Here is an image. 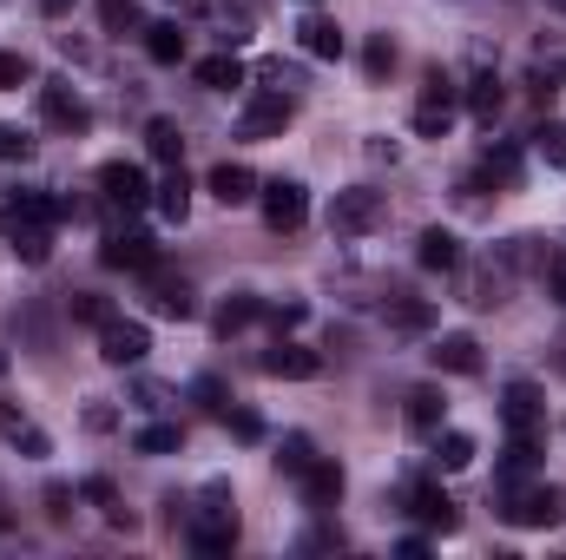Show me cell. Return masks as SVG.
<instances>
[{
	"label": "cell",
	"instance_id": "1",
	"mask_svg": "<svg viewBox=\"0 0 566 560\" xmlns=\"http://www.w3.org/2000/svg\"><path fill=\"white\" fill-rule=\"evenodd\" d=\"M191 548H198V554H231V548H238V508H231L224 481L205 488V508L191 515Z\"/></svg>",
	"mask_w": 566,
	"mask_h": 560
},
{
	"label": "cell",
	"instance_id": "2",
	"mask_svg": "<svg viewBox=\"0 0 566 560\" xmlns=\"http://www.w3.org/2000/svg\"><path fill=\"white\" fill-rule=\"evenodd\" d=\"M382 218H389V191H376V185H349V191L329 198V231H336V238H363V231H376Z\"/></svg>",
	"mask_w": 566,
	"mask_h": 560
},
{
	"label": "cell",
	"instance_id": "3",
	"mask_svg": "<svg viewBox=\"0 0 566 560\" xmlns=\"http://www.w3.org/2000/svg\"><path fill=\"white\" fill-rule=\"evenodd\" d=\"M501 515H507L514 528H560L566 521V488H554V481L507 488V495H501Z\"/></svg>",
	"mask_w": 566,
	"mask_h": 560
},
{
	"label": "cell",
	"instance_id": "4",
	"mask_svg": "<svg viewBox=\"0 0 566 560\" xmlns=\"http://www.w3.org/2000/svg\"><path fill=\"white\" fill-rule=\"evenodd\" d=\"M454 106H461V86L434 66L422 80V100H416V133L422 139H448V126H454Z\"/></svg>",
	"mask_w": 566,
	"mask_h": 560
},
{
	"label": "cell",
	"instance_id": "5",
	"mask_svg": "<svg viewBox=\"0 0 566 560\" xmlns=\"http://www.w3.org/2000/svg\"><path fill=\"white\" fill-rule=\"evenodd\" d=\"M258 205H264V225H271V231H296V225L310 218V191H303L296 178H271V185H258Z\"/></svg>",
	"mask_w": 566,
	"mask_h": 560
},
{
	"label": "cell",
	"instance_id": "6",
	"mask_svg": "<svg viewBox=\"0 0 566 560\" xmlns=\"http://www.w3.org/2000/svg\"><path fill=\"white\" fill-rule=\"evenodd\" d=\"M40 120H46L53 133H86V126H93V106H86L66 80H46V86H40Z\"/></svg>",
	"mask_w": 566,
	"mask_h": 560
},
{
	"label": "cell",
	"instance_id": "7",
	"mask_svg": "<svg viewBox=\"0 0 566 560\" xmlns=\"http://www.w3.org/2000/svg\"><path fill=\"white\" fill-rule=\"evenodd\" d=\"M501 422H507V435H547V396H541V383H507Z\"/></svg>",
	"mask_w": 566,
	"mask_h": 560
},
{
	"label": "cell",
	"instance_id": "8",
	"mask_svg": "<svg viewBox=\"0 0 566 560\" xmlns=\"http://www.w3.org/2000/svg\"><path fill=\"white\" fill-rule=\"evenodd\" d=\"M145 350H151V330H145V323H126V317L99 323V356H106L113 370H133V363H145Z\"/></svg>",
	"mask_w": 566,
	"mask_h": 560
},
{
	"label": "cell",
	"instance_id": "9",
	"mask_svg": "<svg viewBox=\"0 0 566 560\" xmlns=\"http://www.w3.org/2000/svg\"><path fill=\"white\" fill-rule=\"evenodd\" d=\"M290 120H296V100L277 93V86H264V93L244 106V139H283Z\"/></svg>",
	"mask_w": 566,
	"mask_h": 560
},
{
	"label": "cell",
	"instance_id": "10",
	"mask_svg": "<svg viewBox=\"0 0 566 560\" xmlns=\"http://www.w3.org/2000/svg\"><path fill=\"white\" fill-rule=\"evenodd\" d=\"M99 191H106V205H113V211H139V205H151L145 172H139V165H126V158L99 165Z\"/></svg>",
	"mask_w": 566,
	"mask_h": 560
},
{
	"label": "cell",
	"instance_id": "11",
	"mask_svg": "<svg viewBox=\"0 0 566 560\" xmlns=\"http://www.w3.org/2000/svg\"><path fill=\"white\" fill-rule=\"evenodd\" d=\"M73 205L66 198H46V191H20V198H7L0 205V238L7 231H20V225H60Z\"/></svg>",
	"mask_w": 566,
	"mask_h": 560
},
{
	"label": "cell",
	"instance_id": "12",
	"mask_svg": "<svg viewBox=\"0 0 566 560\" xmlns=\"http://www.w3.org/2000/svg\"><path fill=\"white\" fill-rule=\"evenodd\" d=\"M99 265H113V271H151V265H158V245H151L145 231H113V238L99 245Z\"/></svg>",
	"mask_w": 566,
	"mask_h": 560
},
{
	"label": "cell",
	"instance_id": "13",
	"mask_svg": "<svg viewBox=\"0 0 566 560\" xmlns=\"http://www.w3.org/2000/svg\"><path fill=\"white\" fill-rule=\"evenodd\" d=\"M409 515H416V521H428L434 535H454V528H461V508H454L434 481H416V488H409Z\"/></svg>",
	"mask_w": 566,
	"mask_h": 560
},
{
	"label": "cell",
	"instance_id": "14",
	"mask_svg": "<svg viewBox=\"0 0 566 560\" xmlns=\"http://www.w3.org/2000/svg\"><path fill=\"white\" fill-rule=\"evenodd\" d=\"M145 278H151V310H158V317H178V323H185V317L198 310V297H191V283H185V278H171L165 265H151Z\"/></svg>",
	"mask_w": 566,
	"mask_h": 560
},
{
	"label": "cell",
	"instance_id": "15",
	"mask_svg": "<svg viewBox=\"0 0 566 560\" xmlns=\"http://www.w3.org/2000/svg\"><path fill=\"white\" fill-rule=\"evenodd\" d=\"M323 370V356L316 350H303V343H271L264 350V376H283V383H310Z\"/></svg>",
	"mask_w": 566,
	"mask_h": 560
},
{
	"label": "cell",
	"instance_id": "16",
	"mask_svg": "<svg viewBox=\"0 0 566 560\" xmlns=\"http://www.w3.org/2000/svg\"><path fill=\"white\" fill-rule=\"evenodd\" d=\"M296 40H303L310 60H343V46H349L343 27H336L329 13H303V20H296Z\"/></svg>",
	"mask_w": 566,
	"mask_h": 560
},
{
	"label": "cell",
	"instance_id": "17",
	"mask_svg": "<svg viewBox=\"0 0 566 560\" xmlns=\"http://www.w3.org/2000/svg\"><path fill=\"white\" fill-rule=\"evenodd\" d=\"M296 481H303V508H336V501H343V468H336L329 455H316Z\"/></svg>",
	"mask_w": 566,
	"mask_h": 560
},
{
	"label": "cell",
	"instance_id": "18",
	"mask_svg": "<svg viewBox=\"0 0 566 560\" xmlns=\"http://www.w3.org/2000/svg\"><path fill=\"white\" fill-rule=\"evenodd\" d=\"M434 370L441 376H481V343L474 336H434Z\"/></svg>",
	"mask_w": 566,
	"mask_h": 560
},
{
	"label": "cell",
	"instance_id": "19",
	"mask_svg": "<svg viewBox=\"0 0 566 560\" xmlns=\"http://www.w3.org/2000/svg\"><path fill=\"white\" fill-rule=\"evenodd\" d=\"M211 198H218V205H231V211H238V205H251V198H258V172L224 158V165L211 172Z\"/></svg>",
	"mask_w": 566,
	"mask_h": 560
},
{
	"label": "cell",
	"instance_id": "20",
	"mask_svg": "<svg viewBox=\"0 0 566 560\" xmlns=\"http://www.w3.org/2000/svg\"><path fill=\"white\" fill-rule=\"evenodd\" d=\"M416 258H422V271H461V238L454 231H441V225H428L422 238H416Z\"/></svg>",
	"mask_w": 566,
	"mask_h": 560
},
{
	"label": "cell",
	"instance_id": "21",
	"mask_svg": "<svg viewBox=\"0 0 566 560\" xmlns=\"http://www.w3.org/2000/svg\"><path fill=\"white\" fill-rule=\"evenodd\" d=\"M151 205H158V211H165L171 225H185V211H191V178H185V172L171 165V172H165V178L151 185Z\"/></svg>",
	"mask_w": 566,
	"mask_h": 560
},
{
	"label": "cell",
	"instance_id": "22",
	"mask_svg": "<svg viewBox=\"0 0 566 560\" xmlns=\"http://www.w3.org/2000/svg\"><path fill=\"white\" fill-rule=\"evenodd\" d=\"M0 435H7V442H13V448H27V455H33V462H40V455H53V442H46V435H40V428H33V422L20 416V409H13V403H0Z\"/></svg>",
	"mask_w": 566,
	"mask_h": 560
},
{
	"label": "cell",
	"instance_id": "23",
	"mask_svg": "<svg viewBox=\"0 0 566 560\" xmlns=\"http://www.w3.org/2000/svg\"><path fill=\"white\" fill-rule=\"evenodd\" d=\"M198 86H211V93L244 86V60H238V53H211V60H198Z\"/></svg>",
	"mask_w": 566,
	"mask_h": 560
},
{
	"label": "cell",
	"instance_id": "24",
	"mask_svg": "<svg viewBox=\"0 0 566 560\" xmlns=\"http://www.w3.org/2000/svg\"><path fill=\"white\" fill-rule=\"evenodd\" d=\"M501 106H507V93H501V80H494V73L468 80V113H474L481 126H494V120H501Z\"/></svg>",
	"mask_w": 566,
	"mask_h": 560
},
{
	"label": "cell",
	"instance_id": "25",
	"mask_svg": "<svg viewBox=\"0 0 566 560\" xmlns=\"http://www.w3.org/2000/svg\"><path fill=\"white\" fill-rule=\"evenodd\" d=\"M7 245H13L20 265H46L53 258V225H20V231H7Z\"/></svg>",
	"mask_w": 566,
	"mask_h": 560
},
{
	"label": "cell",
	"instance_id": "26",
	"mask_svg": "<svg viewBox=\"0 0 566 560\" xmlns=\"http://www.w3.org/2000/svg\"><path fill=\"white\" fill-rule=\"evenodd\" d=\"M145 53H151L158 66H178V60H185V33H178V20H158V27H145Z\"/></svg>",
	"mask_w": 566,
	"mask_h": 560
},
{
	"label": "cell",
	"instance_id": "27",
	"mask_svg": "<svg viewBox=\"0 0 566 560\" xmlns=\"http://www.w3.org/2000/svg\"><path fill=\"white\" fill-rule=\"evenodd\" d=\"M258 317H264V303H258L251 290H238V297H224V303H218V317H211V323H218V336H231V330H244V323H258Z\"/></svg>",
	"mask_w": 566,
	"mask_h": 560
},
{
	"label": "cell",
	"instance_id": "28",
	"mask_svg": "<svg viewBox=\"0 0 566 560\" xmlns=\"http://www.w3.org/2000/svg\"><path fill=\"white\" fill-rule=\"evenodd\" d=\"M441 416H448V396H441V390H416V396H409V428H416V435H434Z\"/></svg>",
	"mask_w": 566,
	"mask_h": 560
},
{
	"label": "cell",
	"instance_id": "29",
	"mask_svg": "<svg viewBox=\"0 0 566 560\" xmlns=\"http://www.w3.org/2000/svg\"><path fill=\"white\" fill-rule=\"evenodd\" d=\"M474 455H481V448H474V435H461V428H448V435H441V428H434V462H441L448 475H454V468H468Z\"/></svg>",
	"mask_w": 566,
	"mask_h": 560
},
{
	"label": "cell",
	"instance_id": "30",
	"mask_svg": "<svg viewBox=\"0 0 566 560\" xmlns=\"http://www.w3.org/2000/svg\"><path fill=\"white\" fill-rule=\"evenodd\" d=\"M145 152H151L158 165H178V158H185V133H178L171 120H151V126H145Z\"/></svg>",
	"mask_w": 566,
	"mask_h": 560
},
{
	"label": "cell",
	"instance_id": "31",
	"mask_svg": "<svg viewBox=\"0 0 566 560\" xmlns=\"http://www.w3.org/2000/svg\"><path fill=\"white\" fill-rule=\"evenodd\" d=\"M133 448H139V455H178L185 435H178V422H145L139 435H133Z\"/></svg>",
	"mask_w": 566,
	"mask_h": 560
},
{
	"label": "cell",
	"instance_id": "32",
	"mask_svg": "<svg viewBox=\"0 0 566 560\" xmlns=\"http://www.w3.org/2000/svg\"><path fill=\"white\" fill-rule=\"evenodd\" d=\"M481 172L501 178V185H521V152H514V145H488V152H481Z\"/></svg>",
	"mask_w": 566,
	"mask_h": 560
},
{
	"label": "cell",
	"instance_id": "33",
	"mask_svg": "<svg viewBox=\"0 0 566 560\" xmlns=\"http://www.w3.org/2000/svg\"><path fill=\"white\" fill-rule=\"evenodd\" d=\"M389 323H396V330H428L434 310H428L422 297H402V303H389Z\"/></svg>",
	"mask_w": 566,
	"mask_h": 560
},
{
	"label": "cell",
	"instance_id": "34",
	"mask_svg": "<svg viewBox=\"0 0 566 560\" xmlns=\"http://www.w3.org/2000/svg\"><path fill=\"white\" fill-rule=\"evenodd\" d=\"M66 310H73V323H93V330H99V323H113V303H106V297H93V290H80Z\"/></svg>",
	"mask_w": 566,
	"mask_h": 560
},
{
	"label": "cell",
	"instance_id": "35",
	"mask_svg": "<svg viewBox=\"0 0 566 560\" xmlns=\"http://www.w3.org/2000/svg\"><path fill=\"white\" fill-rule=\"evenodd\" d=\"M191 396H198L211 416H224V409H231V383H224V376H198V383H191Z\"/></svg>",
	"mask_w": 566,
	"mask_h": 560
},
{
	"label": "cell",
	"instance_id": "36",
	"mask_svg": "<svg viewBox=\"0 0 566 560\" xmlns=\"http://www.w3.org/2000/svg\"><path fill=\"white\" fill-rule=\"evenodd\" d=\"M99 27L106 33H133L139 27V7L133 0H99Z\"/></svg>",
	"mask_w": 566,
	"mask_h": 560
},
{
	"label": "cell",
	"instance_id": "37",
	"mask_svg": "<svg viewBox=\"0 0 566 560\" xmlns=\"http://www.w3.org/2000/svg\"><path fill=\"white\" fill-rule=\"evenodd\" d=\"M316 462V448H310V435H283V455H277V468L283 475H303Z\"/></svg>",
	"mask_w": 566,
	"mask_h": 560
},
{
	"label": "cell",
	"instance_id": "38",
	"mask_svg": "<svg viewBox=\"0 0 566 560\" xmlns=\"http://www.w3.org/2000/svg\"><path fill=\"white\" fill-rule=\"evenodd\" d=\"M534 145H541L547 165H566V120H547V126L534 133Z\"/></svg>",
	"mask_w": 566,
	"mask_h": 560
},
{
	"label": "cell",
	"instance_id": "39",
	"mask_svg": "<svg viewBox=\"0 0 566 560\" xmlns=\"http://www.w3.org/2000/svg\"><path fill=\"white\" fill-rule=\"evenodd\" d=\"M363 66H369V80H382V73L396 66V46H389V33H382V40H369V53H363Z\"/></svg>",
	"mask_w": 566,
	"mask_h": 560
},
{
	"label": "cell",
	"instance_id": "40",
	"mask_svg": "<svg viewBox=\"0 0 566 560\" xmlns=\"http://www.w3.org/2000/svg\"><path fill=\"white\" fill-rule=\"evenodd\" d=\"M264 317H271L277 330H296V323H303V297H290V303H264Z\"/></svg>",
	"mask_w": 566,
	"mask_h": 560
},
{
	"label": "cell",
	"instance_id": "41",
	"mask_svg": "<svg viewBox=\"0 0 566 560\" xmlns=\"http://www.w3.org/2000/svg\"><path fill=\"white\" fill-rule=\"evenodd\" d=\"M258 80H264V86H277V93H290V86H296V66H283V60H264V66H258Z\"/></svg>",
	"mask_w": 566,
	"mask_h": 560
},
{
	"label": "cell",
	"instance_id": "42",
	"mask_svg": "<svg viewBox=\"0 0 566 560\" xmlns=\"http://www.w3.org/2000/svg\"><path fill=\"white\" fill-rule=\"evenodd\" d=\"M224 422H231V435H238V442H258V435H264V422L251 416V409H224Z\"/></svg>",
	"mask_w": 566,
	"mask_h": 560
},
{
	"label": "cell",
	"instance_id": "43",
	"mask_svg": "<svg viewBox=\"0 0 566 560\" xmlns=\"http://www.w3.org/2000/svg\"><path fill=\"white\" fill-rule=\"evenodd\" d=\"M547 297H554V303H566V245L547 258Z\"/></svg>",
	"mask_w": 566,
	"mask_h": 560
},
{
	"label": "cell",
	"instance_id": "44",
	"mask_svg": "<svg viewBox=\"0 0 566 560\" xmlns=\"http://www.w3.org/2000/svg\"><path fill=\"white\" fill-rule=\"evenodd\" d=\"M27 80H33V66L20 53H0V86H27Z\"/></svg>",
	"mask_w": 566,
	"mask_h": 560
},
{
	"label": "cell",
	"instance_id": "45",
	"mask_svg": "<svg viewBox=\"0 0 566 560\" xmlns=\"http://www.w3.org/2000/svg\"><path fill=\"white\" fill-rule=\"evenodd\" d=\"M86 501H93V508H106V515H113V508H119V495H113V481H99V475H93V481H86Z\"/></svg>",
	"mask_w": 566,
	"mask_h": 560
},
{
	"label": "cell",
	"instance_id": "46",
	"mask_svg": "<svg viewBox=\"0 0 566 560\" xmlns=\"http://www.w3.org/2000/svg\"><path fill=\"white\" fill-rule=\"evenodd\" d=\"M27 152H33V145L20 139L13 126H0V158H7V165H13V158H27Z\"/></svg>",
	"mask_w": 566,
	"mask_h": 560
},
{
	"label": "cell",
	"instance_id": "47",
	"mask_svg": "<svg viewBox=\"0 0 566 560\" xmlns=\"http://www.w3.org/2000/svg\"><path fill=\"white\" fill-rule=\"evenodd\" d=\"M363 152H369L376 165H396V158H402V145H396V139H369V145H363Z\"/></svg>",
	"mask_w": 566,
	"mask_h": 560
},
{
	"label": "cell",
	"instance_id": "48",
	"mask_svg": "<svg viewBox=\"0 0 566 560\" xmlns=\"http://www.w3.org/2000/svg\"><path fill=\"white\" fill-rule=\"evenodd\" d=\"M303 548H310V554H316V548H343V535H336V528H316V535H303Z\"/></svg>",
	"mask_w": 566,
	"mask_h": 560
},
{
	"label": "cell",
	"instance_id": "49",
	"mask_svg": "<svg viewBox=\"0 0 566 560\" xmlns=\"http://www.w3.org/2000/svg\"><path fill=\"white\" fill-rule=\"evenodd\" d=\"M396 554H402V560H422L428 541H422V535H402V541H396Z\"/></svg>",
	"mask_w": 566,
	"mask_h": 560
},
{
	"label": "cell",
	"instance_id": "50",
	"mask_svg": "<svg viewBox=\"0 0 566 560\" xmlns=\"http://www.w3.org/2000/svg\"><path fill=\"white\" fill-rule=\"evenodd\" d=\"M40 13H46V20H66V13H73V0H40Z\"/></svg>",
	"mask_w": 566,
	"mask_h": 560
},
{
	"label": "cell",
	"instance_id": "51",
	"mask_svg": "<svg viewBox=\"0 0 566 560\" xmlns=\"http://www.w3.org/2000/svg\"><path fill=\"white\" fill-rule=\"evenodd\" d=\"M547 7H554V13H566V0H547Z\"/></svg>",
	"mask_w": 566,
	"mask_h": 560
},
{
	"label": "cell",
	"instance_id": "52",
	"mask_svg": "<svg viewBox=\"0 0 566 560\" xmlns=\"http://www.w3.org/2000/svg\"><path fill=\"white\" fill-rule=\"evenodd\" d=\"M0 376H7V350H0Z\"/></svg>",
	"mask_w": 566,
	"mask_h": 560
},
{
	"label": "cell",
	"instance_id": "53",
	"mask_svg": "<svg viewBox=\"0 0 566 560\" xmlns=\"http://www.w3.org/2000/svg\"><path fill=\"white\" fill-rule=\"evenodd\" d=\"M310 7H316V0H310Z\"/></svg>",
	"mask_w": 566,
	"mask_h": 560
}]
</instances>
